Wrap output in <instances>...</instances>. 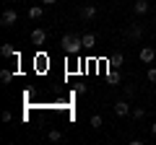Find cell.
Listing matches in <instances>:
<instances>
[{
    "mask_svg": "<svg viewBox=\"0 0 156 145\" xmlns=\"http://www.w3.org/2000/svg\"><path fill=\"white\" fill-rule=\"evenodd\" d=\"M60 47H62V52H68V55H78V52L83 49L78 34H65V36L60 39Z\"/></svg>",
    "mask_w": 156,
    "mask_h": 145,
    "instance_id": "obj_1",
    "label": "cell"
},
{
    "mask_svg": "<svg viewBox=\"0 0 156 145\" xmlns=\"http://www.w3.org/2000/svg\"><path fill=\"white\" fill-rule=\"evenodd\" d=\"M42 16H44V8L42 5H31L29 8V18H31V21H39Z\"/></svg>",
    "mask_w": 156,
    "mask_h": 145,
    "instance_id": "obj_9",
    "label": "cell"
},
{
    "mask_svg": "<svg viewBox=\"0 0 156 145\" xmlns=\"http://www.w3.org/2000/svg\"><path fill=\"white\" fill-rule=\"evenodd\" d=\"M47 137H50L52 143H60V140H62V132H60V130H50V132H47Z\"/></svg>",
    "mask_w": 156,
    "mask_h": 145,
    "instance_id": "obj_15",
    "label": "cell"
},
{
    "mask_svg": "<svg viewBox=\"0 0 156 145\" xmlns=\"http://www.w3.org/2000/svg\"><path fill=\"white\" fill-rule=\"evenodd\" d=\"M154 23H156V18H154Z\"/></svg>",
    "mask_w": 156,
    "mask_h": 145,
    "instance_id": "obj_25",
    "label": "cell"
},
{
    "mask_svg": "<svg viewBox=\"0 0 156 145\" xmlns=\"http://www.w3.org/2000/svg\"><path fill=\"white\" fill-rule=\"evenodd\" d=\"M140 62H143V65H151V62L156 60V49L154 47H140Z\"/></svg>",
    "mask_w": 156,
    "mask_h": 145,
    "instance_id": "obj_4",
    "label": "cell"
},
{
    "mask_svg": "<svg viewBox=\"0 0 156 145\" xmlns=\"http://www.w3.org/2000/svg\"><path fill=\"white\" fill-rule=\"evenodd\" d=\"M78 16H81V21H94V18L99 16V8L91 5V3H86V5L78 8Z\"/></svg>",
    "mask_w": 156,
    "mask_h": 145,
    "instance_id": "obj_2",
    "label": "cell"
},
{
    "mask_svg": "<svg viewBox=\"0 0 156 145\" xmlns=\"http://www.w3.org/2000/svg\"><path fill=\"white\" fill-rule=\"evenodd\" d=\"M0 55H3V57H18V52H16L13 44H3V47H0Z\"/></svg>",
    "mask_w": 156,
    "mask_h": 145,
    "instance_id": "obj_11",
    "label": "cell"
},
{
    "mask_svg": "<svg viewBox=\"0 0 156 145\" xmlns=\"http://www.w3.org/2000/svg\"><path fill=\"white\" fill-rule=\"evenodd\" d=\"M148 8H151V3H148V0H138V3H133L135 16H146V13H148Z\"/></svg>",
    "mask_w": 156,
    "mask_h": 145,
    "instance_id": "obj_7",
    "label": "cell"
},
{
    "mask_svg": "<svg viewBox=\"0 0 156 145\" xmlns=\"http://www.w3.org/2000/svg\"><path fill=\"white\" fill-rule=\"evenodd\" d=\"M81 44H83V49H91V47L96 44V36L94 34H83V36H81Z\"/></svg>",
    "mask_w": 156,
    "mask_h": 145,
    "instance_id": "obj_10",
    "label": "cell"
},
{
    "mask_svg": "<svg viewBox=\"0 0 156 145\" xmlns=\"http://www.w3.org/2000/svg\"><path fill=\"white\" fill-rule=\"evenodd\" d=\"M76 93H78V96L86 93V86H83V83H78V86H76Z\"/></svg>",
    "mask_w": 156,
    "mask_h": 145,
    "instance_id": "obj_22",
    "label": "cell"
},
{
    "mask_svg": "<svg viewBox=\"0 0 156 145\" xmlns=\"http://www.w3.org/2000/svg\"><path fill=\"white\" fill-rule=\"evenodd\" d=\"M125 62V57L122 55H117V57H112V67H117V65H122Z\"/></svg>",
    "mask_w": 156,
    "mask_h": 145,
    "instance_id": "obj_19",
    "label": "cell"
},
{
    "mask_svg": "<svg viewBox=\"0 0 156 145\" xmlns=\"http://www.w3.org/2000/svg\"><path fill=\"white\" fill-rule=\"evenodd\" d=\"M5 3H13V0H5Z\"/></svg>",
    "mask_w": 156,
    "mask_h": 145,
    "instance_id": "obj_24",
    "label": "cell"
},
{
    "mask_svg": "<svg viewBox=\"0 0 156 145\" xmlns=\"http://www.w3.org/2000/svg\"><path fill=\"white\" fill-rule=\"evenodd\" d=\"M128 36H130V39H140V36H143V26H140V23H130Z\"/></svg>",
    "mask_w": 156,
    "mask_h": 145,
    "instance_id": "obj_8",
    "label": "cell"
},
{
    "mask_svg": "<svg viewBox=\"0 0 156 145\" xmlns=\"http://www.w3.org/2000/svg\"><path fill=\"white\" fill-rule=\"evenodd\" d=\"M146 78H148L151 83H156V67H148V72H146Z\"/></svg>",
    "mask_w": 156,
    "mask_h": 145,
    "instance_id": "obj_18",
    "label": "cell"
},
{
    "mask_svg": "<svg viewBox=\"0 0 156 145\" xmlns=\"http://www.w3.org/2000/svg\"><path fill=\"white\" fill-rule=\"evenodd\" d=\"M130 117H133V119H138V122H140V119L146 117V109H140V106H133V109H130Z\"/></svg>",
    "mask_w": 156,
    "mask_h": 145,
    "instance_id": "obj_13",
    "label": "cell"
},
{
    "mask_svg": "<svg viewBox=\"0 0 156 145\" xmlns=\"http://www.w3.org/2000/svg\"><path fill=\"white\" fill-rule=\"evenodd\" d=\"M130 109H133V106L128 104V99H120L115 104V114H117V117H130Z\"/></svg>",
    "mask_w": 156,
    "mask_h": 145,
    "instance_id": "obj_5",
    "label": "cell"
},
{
    "mask_svg": "<svg viewBox=\"0 0 156 145\" xmlns=\"http://www.w3.org/2000/svg\"><path fill=\"white\" fill-rule=\"evenodd\" d=\"M31 42H34V44H44V42H47V31L37 26V29L31 31Z\"/></svg>",
    "mask_w": 156,
    "mask_h": 145,
    "instance_id": "obj_6",
    "label": "cell"
},
{
    "mask_svg": "<svg viewBox=\"0 0 156 145\" xmlns=\"http://www.w3.org/2000/svg\"><path fill=\"white\" fill-rule=\"evenodd\" d=\"M37 3H42V5H57L60 0H37Z\"/></svg>",
    "mask_w": 156,
    "mask_h": 145,
    "instance_id": "obj_20",
    "label": "cell"
},
{
    "mask_svg": "<svg viewBox=\"0 0 156 145\" xmlns=\"http://www.w3.org/2000/svg\"><path fill=\"white\" fill-rule=\"evenodd\" d=\"M13 78H16V72H11V70H0V80H3V83H11Z\"/></svg>",
    "mask_w": 156,
    "mask_h": 145,
    "instance_id": "obj_14",
    "label": "cell"
},
{
    "mask_svg": "<svg viewBox=\"0 0 156 145\" xmlns=\"http://www.w3.org/2000/svg\"><path fill=\"white\" fill-rule=\"evenodd\" d=\"M0 117H3V122H11V119H13V114H11V112H3Z\"/></svg>",
    "mask_w": 156,
    "mask_h": 145,
    "instance_id": "obj_21",
    "label": "cell"
},
{
    "mask_svg": "<svg viewBox=\"0 0 156 145\" xmlns=\"http://www.w3.org/2000/svg\"><path fill=\"white\" fill-rule=\"evenodd\" d=\"M151 135H154V137H156V122L151 124Z\"/></svg>",
    "mask_w": 156,
    "mask_h": 145,
    "instance_id": "obj_23",
    "label": "cell"
},
{
    "mask_svg": "<svg viewBox=\"0 0 156 145\" xmlns=\"http://www.w3.org/2000/svg\"><path fill=\"white\" fill-rule=\"evenodd\" d=\"M18 21V13L13 11V8H5V11H3V16H0V23H3V26H13V23Z\"/></svg>",
    "mask_w": 156,
    "mask_h": 145,
    "instance_id": "obj_3",
    "label": "cell"
},
{
    "mask_svg": "<svg viewBox=\"0 0 156 145\" xmlns=\"http://www.w3.org/2000/svg\"><path fill=\"white\" fill-rule=\"evenodd\" d=\"M133 96H135V86H125V99H133Z\"/></svg>",
    "mask_w": 156,
    "mask_h": 145,
    "instance_id": "obj_17",
    "label": "cell"
},
{
    "mask_svg": "<svg viewBox=\"0 0 156 145\" xmlns=\"http://www.w3.org/2000/svg\"><path fill=\"white\" fill-rule=\"evenodd\" d=\"M101 124H104V119H101V114H94V117H91V127H96V130H99Z\"/></svg>",
    "mask_w": 156,
    "mask_h": 145,
    "instance_id": "obj_16",
    "label": "cell"
},
{
    "mask_svg": "<svg viewBox=\"0 0 156 145\" xmlns=\"http://www.w3.org/2000/svg\"><path fill=\"white\" fill-rule=\"evenodd\" d=\"M44 62H47V57H44V55H39V57H34V70H39V72H44V70H47V65H44Z\"/></svg>",
    "mask_w": 156,
    "mask_h": 145,
    "instance_id": "obj_12",
    "label": "cell"
}]
</instances>
